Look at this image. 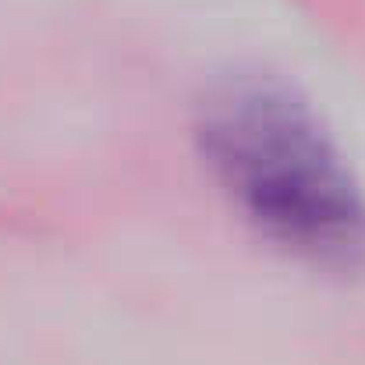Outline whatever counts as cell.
<instances>
[{"label":"cell","instance_id":"cell-1","mask_svg":"<svg viewBox=\"0 0 365 365\" xmlns=\"http://www.w3.org/2000/svg\"><path fill=\"white\" fill-rule=\"evenodd\" d=\"M195 138L262 238L316 266H365V188L294 86L273 75L224 78L199 103Z\"/></svg>","mask_w":365,"mask_h":365}]
</instances>
